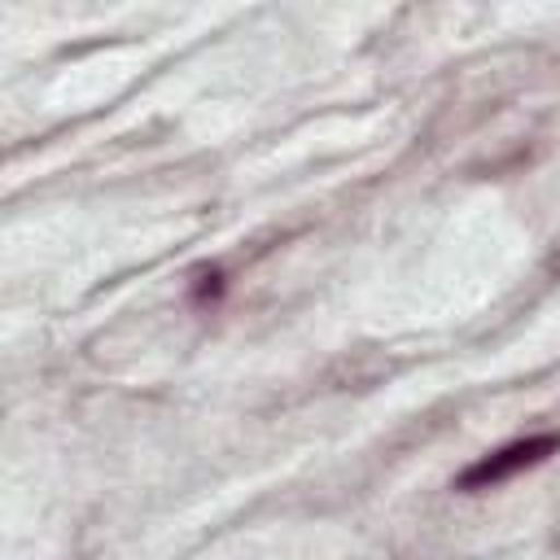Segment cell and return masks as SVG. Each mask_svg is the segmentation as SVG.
<instances>
[{"instance_id": "cell-1", "label": "cell", "mask_w": 560, "mask_h": 560, "mask_svg": "<svg viewBox=\"0 0 560 560\" xmlns=\"http://www.w3.org/2000/svg\"><path fill=\"white\" fill-rule=\"evenodd\" d=\"M551 451H556V438H551V433L508 442L503 451H494V455L477 459L472 468H464V472H459V490H486V486H499V481H508L512 472H521V468H529V464L547 459Z\"/></svg>"}]
</instances>
